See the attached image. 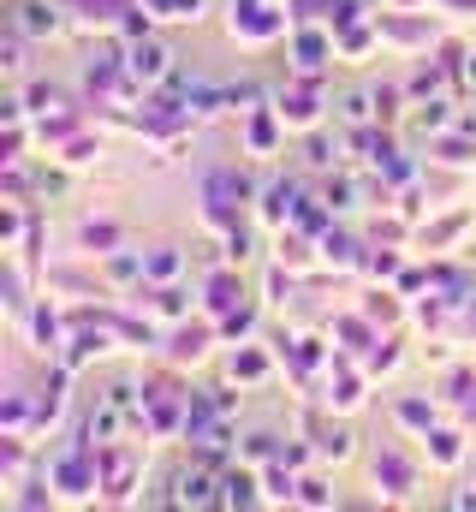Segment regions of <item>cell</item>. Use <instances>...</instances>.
Instances as JSON below:
<instances>
[{
  "label": "cell",
  "instance_id": "ffe728a7",
  "mask_svg": "<svg viewBox=\"0 0 476 512\" xmlns=\"http://www.w3.org/2000/svg\"><path fill=\"white\" fill-rule=\"evenodd\" d=\"M78 251L84 256L125 251V227H119V221H96V215H84V221H78Z\"/></svg>",
  "mask_w": 476,
  "mask_h": 512
},
{
  "label": "cell",
  "instance_id": "83f0119b",
  "mask_svg": "<svg viewBox=\"0 0 476 512\" xmlns=\"http://www.w3.org/2000/svg\"><path fill=\"white\" fill-rule=\"evenodd\" d=\"M411 126L435 137V131L459 126V114H453V102H447V96H429V102H411Z\"/></svg>",
  "mask_w": 476,
  "mask_h": 512
},
{
  "label": "cell",
  "instance_id": "4316f807",
  "mask_svg": "<svg viewBox=\"0 0 476 512\" xmlns=\"http://www.w3.org/2000/svg\"><path fill=\"white\" fill-rule=\"evenodd\" d=\"M179 274H185V251H179V245H149V251H143V280H149V286L179 280Z\"/></svg>",
  "mask_w": 476,
  "mask_h": 512
},
{
  "label": "cell",
  "instance_id": "8d00e7d4",
  "mask_svg": "<svg viewBox=\"0 0 476 512\" xmlns=\"http://www.w3.org/2000/svg\"><path fill=\"white\" fill-rule=\"evenodd\" d=\"M292 298H298V268H286V262H274V268H268V298H262V304H274V310H286Z\"/></svg>",
  "mask_w": 476,
  "mask_h": 512
},
{
  "label": "cell",
  "instance_id": "d4e9b609",
  "mask_svg": "<svg viewBox=\"0 0 476 512\" xmlns=\"http://www.w3.org/2000/svg\"><path fill=\"white\" fill-rule=\"evenodd\" d=\"M471 227H476V209H453L447 221H435V227H423L417 239H423L429 251H453V245H459V239H465Z\"/></svg>",
  "mask_w": 476,
  "mask_h": 512
},
{
  "label": "cell",
  "instance_id": "8992f818",
  "mask_svg": "<svg viewBox=\"0 0 476 512\" xmlns=\"http://www.w3.org/2000/svg\"><path fill=\"white\" fill-rule=\"evenodd\" d=\"M286 48H292V66H298V72H310V78H322V72H328V66L340 60L334 24H292Z\"/></svg>",
  "mask_w": 476,
  "mask_h": 512
},
{
  "label": "cell",
  "instance_id": "b9f144b4",
  "mask_svg": "<svg viewBox=\"0 0 476 512\" xmlns=\"http://www.w3.org/2000/svg\"><path fill=\"white\" fill-rule=\"evenodd\" d=\"M399 262H405V256L393 251V245H387V251H381V245H369V251H363V274H369V280H393V274H399Z\"/></svg>",
  "mask_w": 476,
  "mask_h": 512
},
{
  "label": "cell",
  "instance_id": "4dcf8cb0",
  "mask_svg": "<svg viewBox=\"0 0 476 512\" xmlns=\"http://www.w3.org/2000/svg\"><path fill=\"white\" fill-rule=\"evenodd\" d=\"M215 328H221V346H244V340L256 334V304H250V298L233 304L227 316H215Z\"/></svg>",
  "mask_w": 476,
  "mask_h": 512
},
{
  "label": "cell",
  "instance_id": "7402d4cb",
  "mask_svg": "<svg viewBox=\"0 0 476 512\" xmlns=\"http://www.w3.org/2000/svg\"><path fill=\"white\" fill-rule=\"evenodd\" d=\"M363 251H369V245L357 239L352 227H328V233H322V262H328V268H363Z\"/></svg>",
  "mask_w": 476,
  "mask_h": 512
},
{
  "label": "cell",
  "instance_id": "7bdbcfd3",
  "mask_svg": "<svg viewBox=\"0 0 476 512\" xmlns=\"http://www.w3.org/2000/svg\"><path fill=\"white\" fill-rule=\"evenodd\" d=\"M155 18H173V24H197L203 18V0H143Z\"/></svg>",
  "mask_w": 476,
  "mask_h": 512
},
{
  "label": "cell",
  "instance_id": "e0dca14e",
  "mask_svg": "<svg viewBox=\"0 0 476 512\" xmlns=\"http://www.w3.org/2000/svg\"><path fill=\"white\" fill-rule=\"evenodd\" d=\"M137 298H143V310H149L155 322H167V328H173V322H185V310H191V298H185V286H179V280H161V286H149V280H143V286H137Z\"/></svg>",
  "mask_w": 476,
  "mask_h": 512
},
{
  "label": "cell",
  "instance_id": "3957f363",
  "mask_svg": "<svg viewBox=\"0 0 476 512\" xmlns=\"http://www.w3.org/2000/svg\"><path fill=\"white\" fill-rule=\"evenodd\" d=\"M96 465H102V501H137V477H143V447L137 441H96Z\"/></svg>",
  "mask_w": 476,
  "mask_h": 512
},
{
  "label": "cell",
  "instance_id": "9a60e30c",
  "mask_svg": "<svg viewBox=\"0 0 476 512\" xmlns=\"http://www.w3.org/2000/svg\"><path fill=\"white\" fill-rule=\"evenodd\" d=\"M12 24H18L30 42L60 36V30H66V0H18V6H12Z\"/></svg>",
  "mask_w": 476,
  "mask_h": 512
},
{
  "label": "cell",
  "instance_id": "484cf974",
  "mask_svg": "<svg viewBox=\"0 0 476 512\" xmlns=\"http://www.w3.org/2000/svg\"><path fill=\"white\" fill-rule=\"evenodd\" d=\"M227 376H233L238 387H256L262 376H268V352H262V346H250V340L233 346V352H227Z\"/></svg>",
  "mask_w": 476,
  "mask_h": 512
},
{
  "label": "cell",
  "instance_id": "ab89813d",
  "mask_svg": "<svg viewBox=\"0 0 476 512\" xmlns=\"http://www.w3.org/2000/svg\"><path fill=\"white\" fill-rule=\"evenodd\" d=\"M250 256H256V233H250V227H227V233H221V262L244 268Z\"/></svg>",
  "mask_w": 476,
  "mask_h": 512
},
{
  "label": "cell",
  "instance_id": "52a82bcc",
  "mask_svg": "<svg viewBox=\"0 0 476 512\" xmlns=\"http://www.w3.org/2000/svg\"><path fill=\"white\" fill-rule=\"evenodd\" d=\"M161 346H167V352H161L167 364L191 370V364H203V358H209V346H221V328H215V316H203L197 328H191V322H173Z\"/></svg>",
  "mask_w": 476,
  "mask_h": 512
},
{
  "label": "cell",
  "instance_id": "2e32d148",
  "mask_svg": "<svg viewBox=\"0 0 476 512\" xmlns=\"http://www.w3.org/2000/svg\"><path fill=\"white\" fill-rule=\"evenodd\" d=\"M233 304H244V280H238L233 262H221L203 274V316H227Z\"/></svg>",
  "mask_w": 476,
  "mask_h": 512
},
{
  "label": "cell",
  "instance_id": "30bf717a",
  "mask_svg": "<svg viewBox=\"0 0 476 512\" xmlns=\"http://www.w3.org/2000/svg\"><path fill=\"white\" fill-rule=\"evenodd\" d=\"M125 72H131L143 90H161V84L173 78V54H167V42H155V36L125 42Z\"/></svg>",
  "mask_w": 476,
  "mask_h": 512
},
{
  "label": "cell",
  "instance_id": "5b68a950",
  "mask_svg": "<svg viewBox=\"0 0 476 512\" xmlns=\"http://www.w3.org/2000/svg\"><path fill=\"white\" fill-rule=\"evenodd\" d=\"M274 108H280V120L286 131H316L322 126V114H328V96H322V78H310V72H298L280 96H274Z\"/></svg>",
  "mask_w": 476,
  "mask_h": 512
},
{
  "label": "cell",
  "instance_id": "e575fe53",
  "mask_svg": "<svg viewBox=\"0 0 476 512\" xmlns=\"http://www.w3.org/2000/svg\"><path fill=\"white\" fill-rule=\"evenodd\" d=\"M298 507H340V489L316 471H298Z\"/></svg>",
  "mask_w": 476,
  "mask_h": 512
},
{
  "label": "cell",
  "instance_id": "60d3db41",
  "mask_svg": "<svg viewBox=\"0 0 476 512\" xmlns=\"http://www.w3.org/2000/svg\"><path fill=\"white\" fill-rule=\"evenodd\" d=\"M357 310H363V316H369L375 328H393V322H399V292H369V298H363Z\"/></svg>",
  "mask_w": 476,
  "mask_h": 512
},
{
  "label": "cell",
  "instance_id": "7c38bea8",
  "mask_svg": "<svg viewBox=\"0 0 476 512\" xmlns=\"http://www.w3.org/2000/svg\"><path fill=\"white\" fill-rule=\"evenodd\" d=\"M173 507H221V471H209V465H185V471H173Z\"/></svg>",
  "mask_w": 476,
  "mask_h": 512
},
{
  "label": "cell",
  "instance_id": "ba28073f",
  "mask_svg": "<svg viewBox=\"0 0 476 512\" xmlns=\"http://www.w3.org/2000/svg\"><path fill=\"white\" fill-rule=\"evenodd\" d=\"M375 30H381V42H387V48H423V54H429V48L441 42V30H435V18H429V12H381V18H375Z\"/></svg>",
  "mask_w": 476,
  "mask_h": 512
},
{
  "label": "cell",
  "instance_id": "ac0fdd59",
  "mask_svg": "<svg viewBox=\"0 0 476 512\" xmlns=\"http://www.w3.org/2000/svg\"><path fill=\"white\" fill-rule=\"evenodd\" d=\"M429 161H435V167H476V131L471 126L435 131V137H429Z\"/></svg>",
  "mask_w": 476,
  "mask_h": 512
},
{
  "label": "cell",
  "instance_id": "f1b7e54d",
  "mask_svg": "<svg viewBox=\"0 0 476 512\" xmlns=\"http://www.w3.org/2000/svg\"><path fill=\"white\" fill-rule=\"evenodd\" d=\"M280 453H286V441H280L274 429H256V435H244V441H238V459H244V465H256V471H262V465H274Z\"/></svg>",
  "mask_w": 476,
  "mask_h": 512
},
{
  "label": "cell",
  "instance_id": "603a6c76",
  "mask_svg": "<svg viewBox=\"0 0 476 512\" xmlns=\"http://www.w3.org/2000/svg\"><path fill=\"white\" fill-rule=\"evenodd\" d=\"M435 417H441V405H435L429 393H405V399H393V423H399V429L429 435V429H435Z\"/></svg>",
  "mask_w": 476,
  "mask_h": 512
},
{
  "label": "cell",
  "instance_id": "d6a6232c",
  "mask_svg": "<svg viewBox=\"0 0 476 512\" xmlns=\"http://www.w3.org/2000/svg\"><path fill=\"white\" fill-rule=\"evenodd\" d=\"M96 155H102V137H96V131H84V126L72 131L60 149H54V161H66V167H90Z\"/></svg>",
  "mask_w": 476,
  "mask_h": 512
},
{
  "label": "cell",
  "instance_id": "9c48e42d",
  "mask_svg": "<svg viewBox=\"0 0 476 512\" xmlns=\"http://www.w3.org/2000/svg\"><path fill=\"white\" fill-rule=\"evenodd\" d=\"M238 137H244V155L274 161V155H280V143H286V120H280V108H274V102L250 108V114H244V126H238Z\"/></svg>",
  "mask_w": 476,
  "mask_h": 512
},
{
  "label": "cell",
  "instance_id": "277c9868",
  "mask_svg": "<svg viewBox=\"0 0 476 512\" xmlns=\"http://www.w3.org/2000/svg\"><path fill=\"white\" fill-rule=\"evenodd\" d=\"M369 477H375V501H411L417 495V483H423V465L405 453V447H375V459H369Z\"/></svg>",
  "mask_w": 476,
  "mask_h": 512
},
{
  "label": "cell",
  "instance_id": "d590c367",
  "mask_svg": "<svg viewBox=\"0 0 476 512\" xmlns=\"http://www.w3.org/2000/svg\"><path fill=\"white\" fill-rule=\"evenodd\" d=\"M340 120H346V126H375V120H381V114H375V90H346V96H340Z\"/></svg>",
  "mask_w": 476,
  "mask_h": 512
},
{
  "label": "cell",
  "instance_id": "ee69618b",
  "mask_svg": "<svg viewBox=\"0 0 476 512\" xmlns=\"http://www.w3.org/2000/svg\"><path fill=\"white\" fill-rule=\"evenodd\" d=\"M471 387H476V370H465V364H459V370L441 382V405H471Z\"/></svg>",
  "mask_w": 476,
  "mask_h": 512
},
{
  "label": "cell",
  "instance_id": "f6af8a7d",
  "mask_svg": "<svg viewBox=\"0 0 476 512\" xmlns=\"http://www.w3.org/2000/svg\"><path fill=\"white\" fill-rule=\"evenodd\" d=\"M54 102H60V90H54V84H42V78H36V84H30V90H24V108H30V114H36V120H42V114H48V108H54Z\"/></svg>",
  "mask_w": 476,
  "mask_h": 512
},
{
  "label": "cell",
  "instance_id": "f546056e",
  "mask_svg": "<svg viewBox=\"0 0 476 512\" xmlns=\"http://www.w3.org/2000/svg\"><path fill=\"white\" fill-rule=\"evenodd\" d=\"M340 137H328V131H304V161H310V173H328V167H340Z\"/></svg>",
  "mask_w": 476,
  "mask_h": 512
},
{
  "label": "cell",
  "instance_id": "44dd1931",
  "mask_svg": "<svg viewBox=\"0 0 476 512\" xmlns=\"http://www.w3.org/2000/svg\"><path fill=\"white\" fill-rule=\"evenodd\" d=\"M423 459H429L435 471H459V465H465V435H459V429H441V423H435V429L423 435Z\"/></svg>",
  "mask_w": 476,
  "mask_h": 512
},
{
  "label": "cell",
  "instance_id": "8fae6325",
  "mask_svg": "<svg viewBox=\"0 0 476 512\" xmlns=\"http://www.w3.org/2000/svg\"><path fill=\"white\" fill-rule=\"evenodd\" d=\"M304 197H310V191H304L298 179H268L262 197H256V221L280 233V227H292V215L304 209Z\"/></svg>",
  "mask_w": 476,
  "mask_h": 512
},
{
  "label": "cell",
  "instance_id": "836d02e7",
  "mask_svg": "<svg viewBox=\"0 0 476 512\" xmlns=\"http://www.w3.org/2000/svg\"><path fill=\"white\" fill-rule=\"evenodd\" d=\"M405 108H411V90H405V84H375V114H381V126H399Z\"/></svg>",
  "mask_w": 476,
  "mask_h": 512
},
{
  "label": "cell",
  "instance_id": "74e56055",
  "mask_svg": "<svg viewBox=\"0 0 476 512\" xmlns=\"http://www.w3.org/2000/svg\"><path fill=\"white\" fill-rule=\"evenodd\" d=\"M316 197H322L334 215H346V209L357 203V179H352V173H340V179H322V185H316Z\"/></svg>",
  "mask_w": 476,
  "mask_h": 512
},
{
  "label": "cell",
  "instance_id": "4fadbf2b",
  "mask_svg": "<svg viewBox=\"0 0 476 512\" xmlns=\"http://www.w3.org/2000/svg\"><path fill=\"white\" fill-rule=\"evenodd\" d=\"M304 435L316 441V459L346 465V459L357 453V441H352V429H346V417H340V411H334V417H316V411H310V417H304Z\"/></svg>",
  "mask_w": 476,
  "mask_h": 512
},
{
  "label": "cell",
  "instance_id": "1f68e13d",
  "mask_svg": "<svg viewBox=\"0 0 476 512\" xmlns=\"http://www.w3.org/2000/svg\"><path fill=\"white\" fill-rule=\"evenodd\" d=\"M357 364H363V370H369V382H375V376H393V370L405 364V352H399V340H393V334H381V340H375Z\"/></svg>",
  "mask_w": 476,
  "mask_h": 512
},
{
  "label": "cell",
  "instance_id": "f35d334b",
  "mask_svg": "<svg viewBox=\"0 0 476 512\" xmlns=\"http://www.w3.org/2000/svg\"><path fill=\"white\" fill-rule=\"evenodd\" d=\"M447 78H453V72H447V66L435 60V66H417L405 90H411V102H429V96H441V84H447Z\"/></svg>",
  "mask_w": 476,
  "mask_h": 512
},
{
  "label": "cell",
  "instance_id": "cb8c5ba5",
  "mask_svg": "<svg viewBox=\"0 0 476 512\" xmlns=\"http://www.w3.org/2000/svg\"><path fill=\"white\" fill-rule=\"evenodd\" d=\"M292 501H298V471L286 459L262 465V507H292Z\"/></svg>",
  "mask_w": 476,
  "mask_h": 512
},
{
  "label": "cell",
  "instance_id": "d6986e66",
  "mask_svg": "<svg viewBox=\"0 0 476 512\" xmlns=\"http://www.w3.org/2000/svg\"><path fill=\"white\" fill-rule=\"evenodd\" d=\"M221 507H262V471L256 465H227L221 471Z\"/></svg>",
  "mask_w": 476,
  "mask_h": 512
},
{
  "label": "cell",
  "instance_id": "5bb4252c",
  "mask_svg": "<svg viewBox=\"0 0 476 512\" xmlns=\"http://www.w3.org/2000/svg\"><path fill=\"white\" fill-rule=\"evenodd\" d=\"M24 334H30V346H36V352L60 358V352H66V334H72V322H60V310H54L48 298H36V304H30V316H24Z\"/></svg>",
  "mask_w": 476,
  "mask_h": 512
},
{
  "label": "cell",
  "instance_id": "7a4b0ae2",
  "mask_svg": "<svg viewBox=\"0 0 476 512\" xmlns=\"http://www.w3.org/2000/svg\"><path fill=\"white\" fill-rule=\"evenodd\" d=\"M227 36L244 48H268V42L292 36V12H286V0H233Z\"/></svg>",
  "mask_w": 476,
  "mask_h": 512
},
{
  "label": "cell",
  "instance_id": "6da1fadb",
  "mask_svg": "<svg viewBox=\"0 0 476 512\" xmlns=\"http://www.w3.org/2000/svg\"><path fill=\"white\" fill-rule=\"evenodd\" d=\"M256 197H262V185H256V179H244L238 167H215V173L203 179V227H209V233L238 227V215H244Z\"/></svg>",
  "mask_w": 476,
  "mask_h": 512
},
{
  "label": "cell",
  "instance_id": "7dc6e473",
  "mask_svg": "<svg viewBox=\"0 0 476 512\" xmlns=\"http://www.w3.org/2000/svg\"><path fill=\"white\" fill-rule=\"evenodd\" d=\"M12 6H18V0H6V12H12Z\"/></svg>",
  "mask_w": 476,
  "mask_h": 512
},
{
  "label": "cell",
  "instance_id": "bcb514c9",
  "mask_svg": "<svg viewBox=\"0 0 476 512\" xmlns=\"http://www.w3.org/2000/svg\"><path fill=\"white\" fill-rule=\"evenodd\" d=\"M203 399H209L221 417H238V393H233V387H203Z\"/></svg>",
  "mask_w": 476,
  "mask_h": 512
}]
</instances>
